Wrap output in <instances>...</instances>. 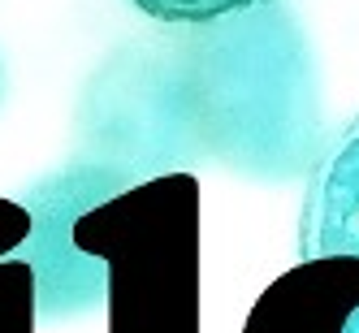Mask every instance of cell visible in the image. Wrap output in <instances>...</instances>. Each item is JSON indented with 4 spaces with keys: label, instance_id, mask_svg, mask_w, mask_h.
I'll list each match as a JSON object with an SVG mask.
<instances>
[{
    "label": "cell",
    "instance_id": "cell-3",
    "mask_svg": "<svg viewBox=\"0 0 359 333\" xmlns=\"http://www.w3.org/2000/svg\"><path fill=\"white\" fill-rule=\"evenodd\" d=\"M243 333H359V260H299L251 303Z\"/></svg>",
    "mask_w": 359,
    "mask_h": 333
},
{
    "label": "cell",
    "instance_id": "cell-2",
    "mask_svg": "<svg viewBox=\"0 0 359 333\" xmlns=\"http://www.w3.org/2000/svg\"><path fill=\"white\" fill-rule=\"evenodd\" d=\"M69 247L104 273L109 333H199V182L135 177L74 212Z\"/></svg>",
    "mask_w": 359,
    "mask_h": 333
},
{
    "label": "cell",
    "instance_id": "cell-6",
    "mask_svg": "<svg viewBox=\"0 0 359 333\" xmlns=\"http://www.w3.org/2000/svg\"><path fill=\"white\" fill-rule=\"evenodd\" d=\"M139 13L151 22H169V27H199V22H217L225 13H238L260 0H130Z\"/></svg>",
    "mask_w": 359,
    "mask_h": 333
},
{
    "label": "cell",
    "instance_id": "cell-4",
    "mask_svg": "<svg viewBox=\"0 0 359 333\" xmlns=\"http://www.w3.org/2000/svg\"><path fill=\"white\" fill-rule=\"evenodd\" d=\"M346 255L359 260V117L307 165V191L299 212V260Z\"/></svg>",
    "mask_w": 359,
    "mask_h": 333
},
{
    "label": "cell",
    "instance_id": "cell-8",
    "mask_svg": "<svg viewBox=\"0 0 359 333\" xmlns=\"http://www.w3.org/2000/svg\"><path fill=\"white\" fill-rule=\"evenodd\" d=\"M0 91H5V74H0Z\"/></svg>",
    "mask_w": 359,
    "mask_h": 333
},
{
    "label": "cell",
    "instance_id": "cell-5",
    "mask_svg": "<svg viewBox=\"0 0 359 333\" xmlns=\"http://www.w3.org/2000/svg\"><path fill=\"white\" fill-rule=\"evenodd\" d=\"M39 269L22 255L0 260V333H35Z\"/></svg>",
    "mask_w": 359,
    "mask_h": 333
},
{
    "label": "cell",
    "instance_id": "cell-1",
    "mask_svg": "<svg viewBox=\"0 0 359 333\" xmlns=\"http://www.w3.org/2000/svg\"><path fill=\"white\" fill-rule=\"evenodd\" d=\"M83 130L135 169L217 161L251 177H294L320 151L316 61L286 5H247L182 39L126 43L95 69Z\"/></svg>",
    "mask_w": 359,
    "mask_h": 333
},
{
    "label": "cell",
    "instance_id": "cell-7",
    "mask_svg": "<svg viewBox=\"0 0 359 333\" xmlns=\"http://www.w3.org/2000/svg\"><path fill=\"white\" fill-rule=\"evenodd\" d=\"M31 229H35V217L22 208V203L0 199V260H5V255H13L22 243H27Z\"/></svg>",
    "mask_w": 359,
    "mask_h": 333
}]
</instances>
